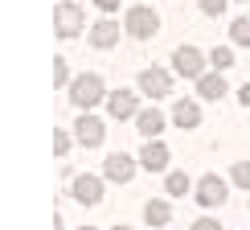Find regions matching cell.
Instances as JSON below:
<instances>
[{
  "instance_id": "1",
  "label": "cell",
  "mask_w": 250,
  "mask_h": 230,
  "mask_svg": "<svg viewBox=\"0 0 250 230\" xmlns=\"http://www.w3.org/2000/svg\"><path fill=\"white\" fill-rule=\"evenodd\" d=\"M103 99H107V87H103L99 74H78L74 82H70V103H74V107L90 111V107H99Z\"/></svg>"
},
{
  "instance_id": "2",
  "label": "cell",
  "mask_w": 250,
  "mask_h": 230,
  "mask_svg": "<svg viewBox=\"0 0 250 230\" xmlns=\"http://www.w3.org/2000/svg\"><path fill=\"white\" fill-rule=\"evenodd\" d=\"M82 25H86V13H82V4H74V0H62V4L54 8V33L58 37H78Z\"/></svg>"
},
{
  "instance_id": "3",
  "label": "cell",
  "mask_w": 250,
  "mask_h": 230,
  "mask_svg": "<svg viewBox=\"0 0 250 230\" xmlns=\"http://www.w3.org/2000/svg\"><path fill=\"white\" fill-rule=\"evenodd\" d=\"M123 29L144 41V37H152L156 29H160V17H156L148 4H135V8H127V17H123Z\"/></svg>"
},
{
  "instance_id": "4",
  "label": "cell",
  "mask_w": 250,
  "mask_h": 230,
  "mask_svg": "<svg viewBox=\"0 0 250 230\" xmlns=\"http://www.w3.org/2000/svg\"><path fill=\"white\" fill-rule=\"evenodd\" d=\"M172 66H176V74H181V78H201L205 74V58H201V49H197V46H181L172 54Z\"/></svg>"
},
{
  "instance_id": "5",
  "label": "cell",
  "mask_w": 250,
  "mask_h": 230,
  "mask_svg": "<svg viewBox=\"0 0 250 230\" xmlns=\"http://www.w3.org/2000/svg\"><path fill=\"white\" fill-rule=\"evenodd\" d=\"M140 91L148 99H168L172 95V78H168V70H160V66H148L140 74Z\"/></svg>"
},
{
  "instance_id": "6",
  "label": "cell",
  "mask_w": 250,
  "mask_h": 230,
  "mask_svg": "<svg viewBox=\"0 0 250 230\" xmlns=\"http://www.w3.org/2000/svg\"><path fill=\"white\" fill-rule=\"evenodd\" d=\"M70 193H74V202L82 206H99L103 202V177H90V173H82L70 181Z\"/></svg>"
},
{
  "instance_id": "7",
  "label": "cell",
  "mask_w": 250,
  "mask_h": 230,
  "mask_svg": "<svg viewBox=\"0 0 250 230\" xmlns=\"http://www.w3.org/2000/svg\"><path fill=\"white\" fill-rule=\"evenodd\" d=\"M226 189H230V185H226L217 173H205L201 181H197V202H201L205 210H209V206H222L226 202Z\"/></svg>"
},
{
  "instance_id": "8",
  "label": "cell",
  "mask_w": 250,
  "mask_h": 230,
  "mask_svg": "<svg viewBox=\"0 0 250 230\" xmlns=\"http://www.w3.org/2000/svg\"><path fill=\"white\" fill-rule=\"evenodd\" d=\"M74 132H78V144H82V148H99V144H103V136H107L103 119H95L90 111H82V115H78Z\"/></svg>"
},
{
  "instance_id": "9",
  "label": "cell",
  "mask_w": 250,
  "mask_h": 230,
  "mask_svg": "<svg viewBox=\"0 0 250 230\" xmlns=\"http://www.w3.org/2000/svg\"><path fill=\"white\" fill-rule=\"evenodd\" d=\"M103 177L115 181V185H127L131 177H135V161H131V156H123V152H111L107 164H103Z\"/></svg>"
},
{
  "instance_id": "10",
  "label": "cell",
  "mask_w": 250,
  "mask_h": 230,
  "mask_svg": "<svg viewBox=\"0 0 250 230\" xmlns=\"http://www.w3.org/2000/svg\"><path fill=\"white\" fill-rule=\"evenodd\" d=\"M168 144H160V140H148L144 144V152H140V169H148V173H164L168 169Z\"/></svg>"
},
{
  "instance_id": "11",
  "label": "cell",
  "mask_w": 250,
  "mask_h": 230,
  "mask_svg": "<svg viewBox=\"0 0 250 230\" xmlns=\"http://www.w3.org/2000/svg\"><path fill=\"white\" fill-rule=\"evenodd\" d=\"M107 111H111V119H131V115L140 111L135 91H115V95H107Z\"/></svg>"
},
{
  "instance_id": "12",
  "label": "cell",
  "mask_w": 250,
  "mask_h": 230,
  "mask_svg": "<svg viewBox=\"0 0 250 230\" xmlns=\"http://www.w3.org/2000/svg\"><path fill=\"white\" fill-rule=\"evenodd\" d=\"M172 123H176L181 132L197 128V123H201V107H197L193 99H176V107H172Z\"/></svg>"
},
{
  "instance_id": "13",
  "label": "cell",
  "mask_w": 250,
  "mask_h": 230,
  "mask_svg": "<svg viewBox=\"0 0 250 230\" xmlns=\"http://www.w3.org/2000/svg\"><path fill=\"white\" fill-rule=\"evenodd\" d=\"M115 41H119V25H115V21H99V25H90V46L111 49Z\"/></svg>"
},
{
  "instance_id": "14",
  "label": "cell",
  "mask_w": 250,
  "mask_h": 230,
  "mask_svg": "<svg viewBox=\"0 0 250 230\" xmlns=\"http://www.w3.org/2000/svg\"><path fill=\"white\" fill-rule=\"evenodd\" d=\"M197 95H201V99H222L226 95V78H222V70H213V74H201V78H197Z\"/></svg>"
},
{
  "instance_id": "15",
  "label": "cell",
  "mask_w": 250,
  "mask_h": 230,
  "mask_svg": "<svg viewBox=\"0 0 250 230\" xmlns=\"http://www.w3.org/2000/svg\"><path fill=\"white\" fill-rule=\"evenodd\" d=\"M135 128L148 136V140H156V136L164 132V115L156 111V107H148V111H135Z\"/></svg>"
},
{
  "instance_id": "16",
  "label": "cell",
  "mask_w": 250,
  "mask_h": 230,
  "mask_svg": "<svg viewBox=\"0 0 250 230\" xmlns=\"http://www.w3.org/2000/svg\"><path fill=\"white\" fill-rule=\"evenodd\" d=\"M168 218H172V210H168V202H160V197L144 206V222H148V226H164Z\"/></svg>"
},
{
  "instance_id": "17",
  "label": "cell",
  "mask_w": 250,
  "mask_h": 230,
  "mask_svg": "<svg viewBox=\"0 0 250 230\" xmlns=\"http://www.w3.org/2000/svg\"><path fill=\"white\" fill-rule=\"evenodd\" d=\"M164 189H168V197H185V193L193 189V181H189L185 173H168V181H164Z\"/></svg>"
},
{
  "instance_id": "18",
  "label": "cell",
  "mask_w": 250,
  "mask_h": 230,
  "mask_svg": "<svg viewBox=\"0 0 250 230\" xmlns=\"http://www.w3.org/2000/svg\"><path fill=\"white\" fill-rule=\"evenodd\" d=\"M230 37H234V46H250V17H238L234 25H230Z\"/></svg>"
},
{
  "instance_id": "19",
  "label": "cell",
  "mask_w": 250,
  "mask_h": 230,
  "mask_svg": "<svg viewBox=\"0 0 250 230\" xmlns=\"http://www.w3.org/2000/svg\"><path fill=\"white\" fill-rule=\"evenodd\" d=\"M209 62H213L217 70H226V66H234V49H230V46H217L213 54H209Z\"/></svg>"
},
{
  "instance_id": "20",
  "label": "cell",
  "mask_w": 250,
  "mask_h": 230,
  "mask_svg": "<svg viewBox=\"0 0 250 230\" xmlns=\"http://www.w3.org/2000/svg\"><path fill=\"white\" fill-rule=\"evenodd\" d=\"M54 87H70V62L54 58Z\"/></svg>"
},
{
  "instance_id": "21",
  "label": "cell",
  "mask_w": 250,
  "mask_h": 230,
  "mask_svg": "<svg viewBox=\"0 0 250 230\" xmlns=\"http://www.w3.org/2000/svg\"><path fill=\"white\" fill-rule=\"evenodd\" d=\"M234 185H238V189H250V161H238L234 164Z\"/></svg>"
},
{
  "instance_id": "22",
  "label": "cell",
  "mask_w": 250,
  "mask_h": 230,
  "mask_svg": "<svg viewBox=\"0 0 250 230\" xmlns=\"http://www.w3.org/2000/svg\"><path fill=\"white\" fill-rule=\"evenodd\" d=\"M226 4H230V0H201V13H205V17H222Z\"/></svg>"
},
{
  "instance_id": "23",
  "label": "cell",
  "mask_w": 250,
  "mask_h": 230,
  "mask_svg": "<svg viewBox=\"0 0 250 230\" xmlns=\"http://www.w3.org/2000/svg\"><path fill=\"white\" fill-rule=\"evenodd\" d=\"M66 148H70V136H66V132H54V152L66 156Z\"/></svg>"
},
{
  "instance_id": "24",
  "label": "cell",
  "mask_w": 250,
  "mask_h": 230,
  "mask_svg": "<svg viewBox=\"0 0 250 230\" xmlns=\"http://www.w3.org/2000/svg\"><path fill=\"white\" fill-rule=\"evenodd\" d=\"M193 230H222V226H217L213 218H197V222H193Z\"/></svg>"
},
{
  "instance_id": "25",
  "label": "cell",
  "mask_w": 250,
  "mask_h": 230,
  "mask_svg": "<svg viewBox=\"0 0 250 230\" xmlns=\"http://www.w3.org/2000/svg\"><path fill=\"white\" fill-rule=\"evenodd\" d=\"M95 4L103 8V13H115V8H119V0H95Z\"/></svg>"
},
{
  "instance_id": "26",
  "label": "cell",
  "mask_w": 250,
  "mask_h": 230,
  "mask_svg": "<svg viewBox=\"0 0 250 230\" xmlns=\"http://www.w3.org/2000/svg\"><path fill=\"white\" fill-rule=\"evenodd\" d=\"M238 99H242L246 107H250V82H246V87H238Z\"/></svg>"
},
{
  "instance_id": "27",
  "label": "cell",
  "mask_w": 250,
  "mask_h": 230,
  "mask_svg": "<svg viewBox=\"0 0 250 230\" xmlns=\"http://www.w3.org/2000/svg\"><path fill=\"white\" fill-rule=\"evenodd\" d=\"M115 230H131V226H115Z\"/></svg>"
},
{
  "instance_id": "28",
  "label": "cell",
  "mask_w": 250,
  "mask_h": 230,
  "mask_svg": "<svg viewBox=\"0 0 250 230\" xmlns=\"http://www.w3.org/2000/svg\"><path fill=\"white\" fill-rule=\"evenodd\" d=\"M82 230H95V226H82Z\"/></svg>"
}]
</instances>
